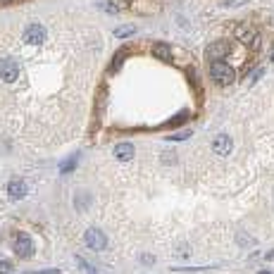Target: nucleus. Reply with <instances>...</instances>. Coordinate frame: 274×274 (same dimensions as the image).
Returning a JSON list of instances; mask_svg holds the SVG:
<instances>
[{"instance_id": "12", "label": "nucleus", "mask_w": 274, "mask_h": 274, "mask_svg": "<svg viewBox=\"0 0 274 274\" xmlns=\"http://www.w3.org/2000/svg\"><path fill=\"white\" fill-rule=\"evenodd\" d=\"M134 31H136L134 27H129V24H124V27L115 29V36H117V38H127V36H134Z\"/></svg>"}, {"instance_id": "20", "label": "nucleus", "mask_w": 274, "mask_h": 274, "mask_svg": "<svg viewBox=\"0 0 274 274\" xmlns=\"http://www.w3.org/2000/svg\"><path fill=\"white\" fill-rule=\"evenodd\" d=\"M8 3H12V0H0V5H8Z\"/></svg>"}, {"instance_id": "22", "label": "nucleus", "mask_w": 274, "mask_h": 274, "mask_svg": "<svg viewBox=\"0 0 274 274\" xmlns=\"http://www.w3.org/2000/svg\"><path fill=\"white\" fill-rule=\"evenodd\" d=\"M272 62H274V55H272Z\"/></svg>"}, {"instance_id": "21", "label": "nucleus", "mask_w": 274, "mask_h": 274, "mask_svg": "<svg viewBox=\"0 0 274 274\" xmlns=\"http://www.w3.org/2000/svg\"><path fill=\"white\" fill-rule=\"evenodd\" d=\"M260 274H269V272H260Z\"/></svg>"}, {"instance_id": "4", "label": "nucleus", "mask_w": 274, "mask_h": 274, "mask_svg": "<svg viewBox=\"0 0 274 274\" xmlns=\"http://www.w3.org/2000/svg\"><path fill=\"white\" fill-rule=\"evenodd\" d=\"M208 60L210 62H222L224 57L229 55V43L227 41H215V43H210V48H208Z\"/></svg>"}, {"instance_id": "19", "label": "nucleus", "mask_w": 274, "mask_h": 274, "mask_svg": "<svg viewBox=\"0 0 274 274\" xmlns=\"http://www.w3.org/2000/svg\"><path fill=\"white\" fill-rule=\"evenodd\" d=\"M236 3H243V0H224V5H236Z\"/></svg>"}, {"instance_id": "6", "label": "nucleus", "mask_w": 274, "mask_h": 274, "mask_svg": "<svg viewBox=\"0 0 274 274\" xmlns=\"http://www.w3.org/2000/svg\"><path fill=\"white\" fill-rule=\"evenodd\" d=\"M19 76V67L15 60H3L0 62V79L5 83H12Z\"/></svg>"}, {"instance_id": "5", "label": "nucleus", "mask_w": 274, "mask_h": 274, "mask_svg": "<svg viewBox=\"0 0 274 274\" xmlns=\"http://www.w3.org/2000/svg\"><path fill=\"white\" fill-rule=\"evenodd\" d=\"M86 246L91 248V250H103V248L108 246V238L103 234L101 229H88L86 231Z\"/></svg>"}, {"instance_id": "15", "label": "nucleus", "mask_w": 274, "mask_h": 274, "mask_svg": "<svg viewBox=\"0 0 274 274\" xmlns=\"http://www.w3.org/2000/svg\"><path fill=\"white\" fill-rule=\"evenodd\" d=\"M122 60H124V53L117 55V57L112 60V72H115V69H119V64H122Z\"/></svg>"}, {"instance_id": "7", "label": "nucleus", "mask_w": 274, "mask_h": 274, "mask_svg": "<svg viewBox=\"0 0 274 274\" xmlns=\"http://www.w3.org/2000/svg\"><path fill=\"white\" fill-rule=\"evenodd\" d=\"M15 253H17L19 257H31L34 243H31V238H29L27 234H19L17 236V241H15Z\"/></svg>"}, {"instance_id": "17", "label": "nucleus", "mask_w": 274, "mask_h": 274, "mask_svg": "<svg viewBox=\"0 0 274 274\" xmlns=\"http://www.w3.org/2000/svg\"><path fill=\"white\" fill-rule=\"evenodd\" d=\"M10 272H12L10 262H0V274H10Z\"/></svg>"}, {"instance_id": "18", "label": "nucleus", "mask_w": 274, "mask_h": 274, "mask_svg": "<svg viewBox=\"0 0 274 274\" xmlns=\"http://www.w3.org/2000/svg\"><path fill=\"white\" fill-rule=\"evenodd\" d=\"M260 74H262V69H260V67H257L255 72H253V76H250V79H248V83H253V81H255V79H257V76H260Z\"/></svg>"}, {"instance_id": "16", "label": "nucleus", "mask_w": 274, "mask_h": 274, "mask_svg": "<svg viewBox=\"0 0 274 274\" xmlns=\"http://www.w3.org/2000/svg\"><path fill=\"white\" fill-rule=\"evenodd\" d=\"M189 136H191L189 131H181V134H174V136L169 138V141H184V138H189Z\"/></svg>"}, {"instance_id": "2", "label": "nucleus", "mask_w": 274, "mask_h": 274, "mask_svg": "<svg viewBox=\"0 0 274 274\" xmlns=\"http://www.w3.org/2000/svg\"><path fill=\"white\" fill-rule=\"evenodd\" d=\"M234 34H236V38L243 43V46L253 48V50H260V46H262V38H260V34H257V29L248 27V24H238V27L234 29Z\"/></svg>"}, {"instance_id": "13", "label": "nucleus", "mask_w": 274, "mask_h": 274, "mask_svg": "<svg viewBox=\"0 0 274 274\" xmlns=\"http://www.w3.org/2000/svg\"><path fill=\"white\" fill-rule=\"evenodd\" d=\"M98 8H103L105 12H110V15H115V12H119V8L112 3V0H98Z\"/></svg>"}, {"instance_id": "8", "label": "nucleus", "mask_w": 274, "mask_h": 274, "mask_svg": "<svg viewBox=\"0 0 274 274\" xmlns=\"http://www.w3.org/2000/svg\"><path fill=\"white\" fill-rule=\"evenodd\" d=\"M115 157L119 162H131L134 160V146L131 143H117L115 146Z\"/></svg>"}, {"instance_id": "3", "label": "nucleus", "mask_w": 274, "mask_h": 274, "mask_svg": "<svg viewBox=\"0 0 274 274\" xmlns=\"http://www.w3.org/2000/svg\"><path fill=\"white\" fill-rule=\"evenodd\" d=\"M24 41H27L29 46H41L46 41V29L41 27V24H29L24 29Z\"/></svg>"}, {"instance_id": "14", "label": "nucleus", "mask_w": 274, "mask_h": 274, "mask_svg": "<svg viewBox=\"0 0 274 274\" xmlns=\"http://www.w3.org/2000/svg\"><path fill=\"white\" fill-rule=\"evenodd\" d=\"M74 164H76V162H74V157H69V160H67V162H64V164H62V174H67V172H72V169H74Z\"/></svg>"}, {"instance_id": "1", "label": "nucleus", "mask_w": 274, "mask_h": 274, "mask_svg": "<svg viewBox=\"0 0 274 274\" xmlns=\"http://www.w3.org/2000/svg\"><path fill=\"white\" fill-rule=\"evenodd\" d=\"M210 79L217 83V86H231L234 79H236V74H234V67H229V64L222 60V62L210 64Z\"/></svg>"}, {"instance_id": "9", "label": "nucleus", "mask_w": 274, "mask_h": 274, "mask_svg": "<svg viewBox=\"0 0 274 274\" xmlns=\"http://www.w3.org/2000/svg\"><path fill=\"white\" fill-rule=\"evenodd\" d=\"M8 196L12 198V201H19V198H24V196H27V184L19 181V179L10 181V186H8Z\"/></svg>"}, {"instance_id": "23", "label": "nucleus", "mask_w": 274, "mask_h": 274, "mask_svg": "<svg viewBox=\"0 0 274 274\" xmlns=\"http://www.w3.org/2000/svg\"><path fill=\"white\" fill-rule=\"evenodd\" d=\"M129 3H131V0H129Z\"/></svg>"}, {"instance_id": "10", "label": "nucleus", "mask_w": 274, "mask_h": 274, "mask_svg": "<svg viewBox=\"0 0 274 274\" xmlns=\"http://www.w3.org/2000/svg\"><path fill=\"white\" fill-rule=\"evenodd\" d=\"M212 150L217 153V155H229V150H231V138L229 136H217L215 138V143H212Z\"/></svg>"}, {"instance_id": "11", "label": "nucleus", "mask_w": 274, "mask_h": 274, "mask_svg": "<svg viewBox=\"0 0 274 274\" xmlns=\"http://www.w3.org/2000/svg\"><path fill=\"white\" fill-rule=\"evenodd\" d=\"M153 55H155L157 60H162V62H172V48L167 46V43H155L153 46Z\"/></svg>"}]
</instances>
